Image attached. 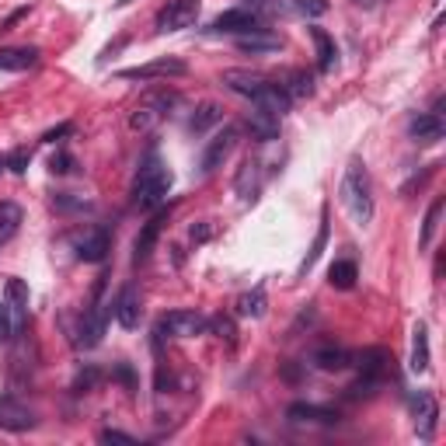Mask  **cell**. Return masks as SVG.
Returning <instances> with one entry per match:
<instances>
[{"label":"cell","mask_w":446,"mask_h":446,"mask_svg":"<svg viewBox=\"0 0 446 446\" xmlns=\"http://www.w3.org/2000/svg\"><path fill=\"white\" fill-rule=\"evenodd\" d=\"M101 443H119V446H136V440L129 433H119V429H105L101 433Z\"/></svg>","instance_id":"44"},{"label":"cell","mask_w":446,"mask_h":446,"mask_svg":"<svg viewBox=\"0 0 446 446\" xmlns=\"http://www.w3.org/2000/svg\"><path fill=\"white\" fill-rule=\"evenodd\" d=\"M28 161H32V154H28V150H14V154L7 157V167H11L14 174H25V167H28Z\"/></svg>","instance_id":"42"},{"label":"cell","mask_w":446,"mask_h":446,"mask_svg":"<svg viewBox=\"0 0 446 446\" xmlns=\"http://www.w3.org/2000/svg\"><path fill=\"white\" fill-rule=\"evenodd\" d=\"M356 359H359V373H363V377H373V380L384 384V377H387V369H391V356H387L384 349H363Z\"/></svg>","instance_id":"24"},{"label":"cell","mask_w":446,"mask_h":446,"mask_svg":"<svg viewBox=\"0 0 446 446\" xmlns=\"http://www.w3.org/2000/svg\"><path fill=\"white\" fill-rule=\"evenodd\" d=\"M98 380H101V369H98V366H84L81 373L74 377V391H77V394H87V391L98 387Z\"/></svg>","instance_id":"37"},{"label":"cell","mask_w":446,"mask_h":446,"mask_svg":"<svg viewBox=\"0 0 446 446\" xmlns=\"http://www.w3.org/2000/svg\"><path fill=\"white\" fill-rule=\"evenodd\" d=\"M70 129H74V126H70V122H63V126H56V129H49V133H45L42 140H45V143H56V140H60V136H67Z\"/></svg>","instance_id":"47"},{"label":"cell","mask_w":446,"mask_h":446,"mask_svg":"<svg viewBox=\"0 0 446 446\" xmlns=\"http://www.w3.org/2000/svg\"><path fill=\"white\" fill-rule=\"evenodd\" d=\"M52 206L56 209H63V213H70V209H91L87 199H74L70 192H60V196H52Z\"/></svg>","instance_id":"38"},{"label":"cell","mask_w":446,"mask_h":446,"mask_svg":"<svg viewBox=\"0 0 446 446\" xmlns=\"http://www.w3.org/2000/svg\"><path fill=\"white\" fill-rule=\"evenodd\" d=\"M311 39L318 45V70H321V74H331L335 63H338V45H335V39L328 35L325 28H311Z\"/></svg>","instance_id":"25"},{"label":"cell","mask_w":446,"mask_h":446,"mask_svg":"<svg viewBox=\"0 0 446 446\" xmlns=\"http://www.w3.org/2000/svg\"><path fill=\"white\" fill-rule=\"evenodd\" d=\"M108 251H112V234H108L105 227H91L81 241H77V258H81V262H91V265L105 262Z\"/></svg>","instance_id":"11"},{"label":"cell","mask_w":446,"mask_h":446,"mask_svg":"<svg viewBox=\"0 0 446 446\" xmlns=\"http://www.w3.org/2000/svg\"><path fill=\"white\" fill-rule=\"evenodd\" d=\"M174 101H178V94L167 91V87H154V91H147V94L136 101L133 116H129V129H136V133H154V129L167 119V112H171Z\"/></svg>","instance_id":"3"},{"label":"cell","mask_w":446,"mask_h":446,"mask_svg":"<svg viewBox=\"0 0 446 446\" xmlns=\"http://www.w3.org/2000/svg\"><path fill=\"white\" fill-rule=\"evenodd\" d=\"M352 4H359V7H373L377 0H352Z\"/></svg>","instance_id":"48"},{"label":"cell","mask_w":446,"mask_h":446,"mask_svg":"<svg viewBox=\"0 0 446 446\" xmlns=\"http://www.w3.org/2000/svg\"><path fill=\"white\" fill-rule=\"evenodd\" d=\"M443 199H436V203L429 206V213H425V223H422V247H429L433 238H436V230H440V216H443Z\"/></svg>","instance_id":"33"},{"label":"cell","mask_w":446,"mask_h":446,"mask_svg":"<svg viewBox=\"0 0 446 446\" xmlns=\"http://www.w3.org/2000/svg\"><path fill=\"white\" fill-rule=\"evenodd\" d=\"M105 321H108V311H105V303H94V307L84 314L81 338H77L84 349H94V345L101 342V335H105Z\"/></svg>","instance_id":"16"},{"label":"cell","mask_w":446,"mask_h":446,"mask_svg":"<svg viewBox=\"0 0 446 446\" xmlns=\"http://www.w3.org/2000/svg\"><path fill=\"white\" fill-rule=\"evenodd\" d=\"M314 91V77L311 74H303V70H293L289 74V84H286V94L289 98H307Z\"/></svg>","instance_id":"35"},{"label":"cell","mask_w":446,"mask_h":446,"mask_svg":"<svg viewBox=\"0 0 446 446\" xmlns=\"http://www.w3.org/2000/svg\"><path fill=\"white\" fill-rule=\"evenodd\" d=\"M189 238H192V244H203V241H209V238H213V223H209V220H203V223H192Z\"/></svg>","instance_id":"45"},{"label":"cell","mask_w":446,"mask_h":446,"mask_svg":"<svg viewBox=\"0 0 446 446\" xmlns=\"http://www.w3.org/2000/svg\"><path fill=\"white\" fill-rule=\"evenodd\" d=\"M265 307H269V296H265L262 286L251 289V293H244V296H238V314H241V318H262Z\"/></svg>","instance_id":"31"},{"label":"cell","mask_w":446,"mask_h":446,"mask_svg":"<svg viewBox=\"0 0 446 446\" xmlns=\"http://www.w3.org/2000/svg\"><path fill=\"white\" fill-rule=\"evenodd\" d=\"M443 133H446V122L440 112H425V116L411 119V136L418 143H436V140H443Z\"/></svg>","instance_id":"20"},{"label":"cell","mask_w":446,"mask_h":446,"mask_svg":"<svg viewBox=\"0 0 446 446\" xmlns=\"http://www.w3.org/2000/svg\"><path fill=\"white\" fill-rule=\"evenodd\" d=\"M199 11H203V0H167V7H161V14H157V32L192 28Z\"/></svg>","instance_id":"5"},{"label":"cell","mask_w":446,"mask_h":446,"mask_svg":"<svg viewBox=\"0 0 446 446\" xmlns=\"http://www.w3.org/2000/svg\"><path fill=\"white\" fill-rule=\"evenodd\" d=\"M338 196H342V206L349 209L352 223L366 227V223L373 220V185H369L366 164L359 161V157L349 161L345 174H342V189H338Z\"/></svg>","instance_id":"1"},{"label":"cell","mask_w":446,"mask_h":446,"mask_svg":"<svg viewBox=\"0 0 446 446\" xmlns=\"http://www.w3.org/2000/svg\"><path fill=\"white\" fill-rule=\"evenodd\" d=\"M238 49H241V52H279V49H283V39L272 35V32H265V28H258V32L238 35Z\"/></svg>","instance_id":"22"},{"label":"cell","mask_w":446,"mask_h":446,"mask_svg":"<svg viewBox=\"0 0 446 446\" xmlns=\"http://www.w3.org/2000/svg\"><path fill=\"white\" fill-rule=\"evenodd\" d=\"M247 129H251V136L258 143H272V140H279V116H272V112H265V108L255 105L247 112Z\"/></svg>","instance_id":"18"},{"label":"cell","mask_w":446,"mask_h":446,"mask_svg":"<svg viewBox=\"0 0 446 446\" xmlns=\"http://www.w3.org/2000/svg\"><path fill=\"white\" fill-rule=\"evenodd\" d=\"M223 84L234 91V94H244V98H255L265 84H269V77H262V74H251V70H227L223 74Z\"/></svg>","instance_id":"21"},{"label":"cell","mask_w":446,"mask_h":446,"mask_svg":"<svg viewBox=\"0 0 446 446\" xmlns=\"http://www.w3.org/2000/svg\"><path fill=\"white\" fill-rule=\"evenodd\" d=\"M283 7L293 11V14H300V18H321L328 11V0H289Z\"/></svg>","instance_id":"34"},{"label":"cell","mask_w":446,"mask_h":446,"mask_svg":"<svg viewBox=\"0 0 446 446\" xmlns=\"http://www.w3.org/2000/svg\"><path fill=\"white\" fill-rule=\"evenodd\" d=\"M220 119H223V108H220L216 101H203V105L196 108V116L189 119V129H192V133H206V129H213Z\"/></svg>","instance_id":"30"},{"label":"cell","mask_w":446,"mask_h":446,"mask_svg":"<svg viewBox=\"0 0 446 446\" xmlns=\"http://www.w3.org/2000/svg\"><path fill=\"white\" fill-rule=\"evenodd\" d=\"M377 387H380V380H373V377H363V373H359V380H356L352 387H345V398H349V401H363V398H373Z\"/></svg>","instance_id":"36"},{"label":"cell","mask_w":446,"mask_h":446,"mask_svg":"<svg viewBox=\"0 0 446 446\" xmlns=\"http://www.w3.org/2000/svg\"><path fill=\"white\" fill-rule=\"evenodd\" d=\"M359 279V269H356V262H349V258H338V262H331V269H328V283L335 286V289H352Z\"/></svg>","instance_id":"29"},{"label":"cell","mask_w":446,"mask_h":446,"mask_svg":"<svg viewBox=\"0 0 446 446\" xmlns=\"http://www.w3.org/2000/svg\"><path fill=\"white\" fill-rule=\"evenodd\" d=\"M328 244V216L321 220V227H318V238H314V244H311V251H307V258H303V265H300V276H307L314 265H318V258H321V251H325Z\"/></svg>","instance_id":"32"},{"label":"cell","mask_w":446,"mask_h":446,"mask_svg":"<svg viewBox=\"0 0 446 446\" xmlns=\"http://www.w3.org/2000/svg\"><path fill=\"white\" fill-rule=\"evenodd\" d=\"M161 227H164V213H157L154 220H147L143 223V230H140V238H136V262H147V255L154 251V244H157V234H161Z\"/></svg>","instance_id":"28"},{"label":"cell","mask_w":446,"mask_h":446,"mask_svg":"<svg viewBox=\"0 0 446 446\" xmlns=\"http://www.w3.org/2000/svg\"><path fill=\"white\" fill-rule=\"evenodd\" d=\"M286 418L289 422H318V425H338L342 422V415L338 411H331V408H321V405H307V401H296V405L286 408Z\"/></svg>","instance_id":"13"},{"label":"cell","mask_w":446,"mask_h":446,"mask_svg":"<svg viewBox=\"0 0 446 446\" xmlns=\"http://www.w3.org/2000/svg\"><path fill=\"white\" fill-rule=\"evenodd\" d=\"M234 189H238L241 203H255V196H258V161H255V157H244L241 161Z\"/></svg>","instance_id":"23"},{"label":"cell","mask_w":446,"mask_h":446,"mask_svg":"<svg viewBox=\"0 0 446 446\" xmlns=\"http://www.w3.org/2000/svg\"><path fill=\"white\" fill-rule=\"evenodd\" d=\"M35 63H39V49L35 45H4L0 49V70L21 74V70H28Z\"/></svg>","instance_id":"15"},{"label":"cell","mask_w":446,"mask_h":446,"mask_svg":"<svg viewBox=\"0 0 446 446\" xmlns=\"http://www.w3.org/2000/svg\"><path fill=\"white\" fill-rule=\"evenodd\" d=\"M209 321H206L199 311H171V314H164L157 328H154V335H157V342L161 338H196V335H203Z\"/></svg>","instance_id":"4"},{"label":"cell","mask_w":446,"mask_h":446,"mask_svg":"<svg viewBox=\"0 0 446 446\" xmlns=\"http://www.w3.org/2000/svg\"><path fill=\"white\" fill-rule=\"evenodd\" d=\"M213 328H216V335H220V338H227V345H234V342H238V331H234V321H230V318H223V314H220V318L213 321Z\"/></svg>","instance_id":"39"},{"label":"cell","mask_w":446,"mask_h":446,"mask_svg":"<svg viewBox=\"0 0 446 446\" xmlns=\"http://www.w3.org/2000/svg\"><path fill=\"white\" fill-rule=\"evenodd\" d=\"M258 28H262V18L251 14V11H244V7L223 11V14L209 25V32H227V35H244V32H258Z\"/></svg>","instance_id":"8"},{"label":"cell","mask_w":446,"mask_h":446,"mask_svg":"<svg viewBox=\"0 0 446 446\" xmlns=\"http://www.w3.org/2000/svg\"><path fill=\"white\" fill-rule=\"evenodd\" d=\"M21 220H25L21 206L11 203V199H4V203H0V247H4V244L21 230Z\"/></svg>","instance_id":"26"},{"label":"cell","mask_w":446,"mask_h":446,"mask_svg":"<svg viewBox=\"0 0 446 446\" xmlns=\"http://www.w3.org/2000/svg\"><path fill=\"white\" fill-rule=\"evenodd\" d=\"M35 425V411L21 405L18 398H0V429L7 433H28Z\"/></svg>","instance_id":"9"},{"label":"cell","mask_w":446,"mask_h":446,"mask_svg":"<svg viewBox=\"0 0 446 446\" xmlns=\"http://www.w3.org/2000/svg\"><path fill=\"white\" fill-rule=\"evenodd\" d=\"M311 363L318 366V369H325V373H342V369L352 366V352L342 349V345H321V349L311 356Z\"/></svg>","instance_id":"19"},{"label":"cell","mask_w":446,"mask_h":446,"mask_svg":"<svg viewBox=\"0 0 446 446\" xmlns=\"http://www.w3.org/2000/svg\"><path fill=\"white\" fill-rule=\"evenodd\" d=\"M116 377H119L126 387H136V377H133V369H129V363H119L116 366Z\"/></svg>","instance_id":"46"},{"label":"cell","mask_w":446,"mask_h":446,"mask_svg":"<svg viewBox=\"0 0 446 446\" xmlns=\"http://www.w3.org/2000/svg\"><path fill=\"white\" fill-rule=\"evenodd\" d=\"M129 4H133V0H116V7H129Z\"/></svg>","instance_id":"49"},{"label":"cell","mask_w":446,"mask_h":446,"mask_svg":"<svg viewBox=\"0 0 446 446\" xmlns=\"http://www.w3.org/2000/svg\"><path fill=\"white\" fill-rule=\"evenodd\" d=\"M244 11H251V14H265V11H279V4H272V0H241Z\"/></svg>","instance_id":"43"},{"label":"cell","mask_w":446,"mask_h":446,"mask_svg":"<svg viewBox=\"0 0 446 446\" xmlns=\"http://www.w3.org/2000/svg\"><path fill=\"white\" fill-rule=\"evenodd\" d=\"M411 415H415V429H418V436L422 440H433L436 436V418H440V405H436V398L433 394H415L411 398Z\"/></svg>","instance_id":"10"},{"label":"cell","mask_w":446,"mask_h":446,"mask_svg":"<svg viewBox=\"0 0 446 446\" xmlns=\"http://www.w3.org/2000/svg\"><path fill=\"white\" fill-rule=\"evenodd\" d=\"M411 335H415L411 338V373H425L429 369V328L418 321Z\"/></svg>","instance_id":"27"},{"label":"cell","mask_w":446,"mask_h":446,"mask_svg":"<svg viewBox=\"0 0 446 446\" xmlns=\"http://www.w3.org/2000/svg\"><path fill=\"white\" fill-rule=\"evenodd\" d=\"M4 167H7V157H0V171H4Z\"/></svg>","instance_id":"50"},{"label":"cell","mask_w":446,"mask_h":446,"mask_svg":"<svg viewBox=\"0 0 446 446\" xmlns=\"http://www.w3.org/2000/svg\"><path fill=\"white\" fill-rule=\"evenodd\" d=\"M112 311H116V321L122 328L133 331V328L140 325V293H136V286H122L116 303H112Z\"/></svg>","instance_id":"14"},{"label":"cell","mask_w":446,"mask_h":446,"mask_svg":"<svg viewBox=\"0 0 446 446\" xmlns=\"http://www.w3.org/2000/svg\"><path fill=\"white\" fill-rule=\"evenodd\" d=\"M189 70L185 60H174V56H161L154 63H143V67H129V70H119L122 81H154V77H182Z\"/></svg>","instance_id":"6"},{"label":"cell","mask_w":446,"mask_h":446,"mask_svg":"<svg viewBox=\"0 0 446 446\" xmlns=\"http://www.w3.org/2000/svg\"><path fill=\"white\" fill-rule=\"evenodd\" d=\"M171 171L161 164L157 154H147V161L140 164V171H136V185H133V196H136V206H143V209H154V206H161L167 199V192H171Z\"/></svg>","instance_id":"2"},{"label":"cell","mask_w":446,"mask_h":446,"mask_svg":"<svg viewBox=\"0 0 446 446\" xmlns=\"http://www.w3.org/2000/svg\"><path fill=\"white\" fill-rule=\"evenodd\" d=\"M14 338V321H11V307L0 303V342H11Z\"/></svg>","instance_id":"41"},{"label":"cell","mask_w":446,"mask_h":446,"mask_svg":"<svg viewBox=\"0 0 446 446\" xmlns=\"http://www.w3.org/2000/svg\"><path fill=\"white\" fill-rule=\"evenodd\" d=\"M251 101H255L258 108H265V112L279 116V119H283L286 112H289V105H293V98L286 94V87H283V84H272V81L265 84V87H262V91H258V94L251 98Z\"/></svg>","instance_id":"17"},{"label":"cell","mask_w":446,"mask_h":446,"mask_svg":"<svg viewBox=\"0 0 446 446\" xmlns=\"http://www.w3.org/2000/svg\"><path fill=\"white\" fill-rule=\"evenodd\" d=\"M4 293H7V307L14 314V335H21L28 325V286L21 279H7Z\"/></svg>","instance_id":"12"},{"label":"cell","mask_w":446,"mask_h":446,"mask_svg":"<svg viewBox=\"0 0 446 446\" xmlns=\"http://www.w3.org/2000/svg\"><path fill=\"white\" fill-rule=\"evenodd\" d=\"M234 143H238V129L227 126L220 136L209 140V147L203 150V161H199V171H203V174H213L216 167H223V161H227L230 150H234Z\"/></svg>","instance_id":"7"},{"label":"cell","mask_w":446,"mask_h":446,"mask_svg":"<svg viewBox=\"0 0 446 446\" xmlns=\"http://www.w3.org/2000/svg\"><path fill=\"white\" fill-rule=\"evenodd\" d=\"M49 171H52V174H70V171H74V157H70L67 150H60V154L49 161Z\"/></svg>","instance_id":"40"}]
</instances>
